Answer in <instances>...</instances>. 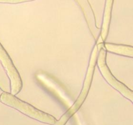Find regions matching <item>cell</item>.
I'll return each mask as SVG.
<instances>
[{"mask_svg":"<svg viewBox=\"0 0 133 125\" xmlns=\"http://www.w3.org/2000/svg\"><path fill=\"white\" fill-rule=\"evenodd\" d=\"M0 62L6 70L10 82V94L16 95L22 89V80L19 73L14 66L11 58L0 43Z\"/></svg>","mask_w":133,"mask_h":125,"instance_id":"obj_4","label":"cell"},{"mask_svg":"<svg viewBox=\"0 0 133 125\" xmlns=\"http://www.w3.org/2000/svg\"><path fill=\"white\" fill-rule=\"evenodd\" d=\"M75 2L77 3L80 6L82 11L84 14V17H85L88 27H89L94 38L95 39V40H97L100 35L101 29H99L96 26V18H95L93 10H92V8L89 1L82 0V1H75Z\"/></svg>","mask_w":133,"mask_h":125,"instance_id":"obj_5","label":"cell"},{"mask_svg":"<svg viewBox=\"0 0 133 125\" xmlns=\"http://www.w3.org/2000/svg\"><path fill=\"white\" fill-rule=\"evenodd\" d=\"M3 90L1 89H0V96H1V95L3 93Z\"/></svg>","mask_w":133,"mask_h":125,"instance_id":"obj_9","label":"cell"},{"mask_svg":"<svg viewBox=\"0 0 133 125\" xmlns=\"http://www.w3.org/2000/svg\"><path fill=\"white\" fill-rule=\"evenodd\" d=\"M114 1H105V12H104L103 24L101 27L100 35L97 40L96 44H99L105 43L108 35H109V27H110V21H111L112 9L113 7Z\"/></svg>","mask_w":133,"mask_h":125,"instance_id":"obj_6","label":"cell"},{"mask_svg":"<svg viewBox=\"0 0 133 125\" xmlns=\"http://www.w3.org/2000/svg\"><path fill=\"white\" fill-rule=\"evenodd\" d=\"M70 117L68 115H66L64 113V114L61 117L60 120L57 121V122H56V124L55 125H65L67 123V122L68 121V120L70 119Z\"/></svg>","mask_w":133,"mask_h":125,"instance_id":"obj_8","label":"cell"},{"mask_svg":"<svg viewBox=\"0 0 133 125\" xmlns=\"http://www.w3.org/2000/svg\"><path fill=\"white\" fill-rule=\"evenodd\" d=\"M103 45L105 49L108 52L116 54L133 57V47L106 42L103 43Z\"/></svg>","mask_w":133,"mask_h":125,"instance_id":"obj_7","label":"cell"},{"mask_svg":"<svg viewBox=\"0 0 133 125\" xmlns=\"http://www.w3.org/2000/svg\"><path fill=\"white\" fill-rule=\"evenodd\" d=\"M98 53V47H97V44H96L95 46L94 47L93 49H92V53H91L89 61V65H88V70H87L85 78H84V83H83V87L81 91L80 95L78 96L77 99L74 102L72 106L65 113V114L68 116L70 118H71L79 110V108L82 105V104L84 103L87 96H88V92H89V90L91 87V84H92V79H93L95 68H96V64H97Z\"/></svg>","mask_w":133,"mask_h":125,"instance_id":"obj_2","label":"cell"},{"mask_svg":"<svg viewBox=\"0 0 133 125\" xmlns=\"http://www.w3.org/2000/svg\"><path fill=\"white\" fill-rule=\"evenodd\" d=\"M0 101L40 122L51 125H55L57 122V120L52 115L39 110L25 102L22 101L10 92H3L0 96Z\"/></svg>","mask_w":133,"mask_h":125,"instance_id":"obj_1","label":"cell"},{"mask_svg":"<svg viewBox=\"0 0 133 125\" xmlns=\"http://www.w3.org/2000/svg\"><path fill=\"white\" fill-rule=\"evenodd\" d=\"M99 53L97 63L99 69L105 80L114 89L120 92L122 95L133 102V91L127 88L123 83H121L112 75L106 62L107 51L103 44L98 45Z\"/></svg>","mask_w":133,"mask_h":125,"instance_id":"obj_3","label":"cell"}]
</instances>
